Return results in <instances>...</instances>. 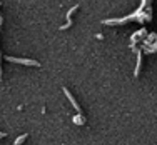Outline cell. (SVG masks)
Masks as SVG:
<instances>
[{
	"label": "cell",
	"instance_id": "52a82bcc",
	"mask_svg": "<svg viewBox=\"0 0 157 145\" xmlns=\"http://www.w3.org/2000/svg\"><path fill=\"white\" fill-rule=\"evenodd\" d=\"M3 137H5V133H3V132H0V139H3Z\"/></svg>",
	"mask_w": 157,
	"mask_h": 145
},
{
	"label": "cell",
	"instance_id": "3957f363",
	"mask_svg": "<svg viewBox=\"0 0 157 145\" xmlns=\"http://www.w3.org/2000/svg\"><path fill=\"white\" fill-rule=\"evenodd\" d=\"M78 9V3H75V7H72V9H70L69 10V13H67V24L65 25H63V27H60L62 28V30H67V28H69L70 27V25H72V13L74 12H75V10Z\"/></svg>",
	"mask_w": 157,
	"mask_h": 145
},
{
	"label": "cell",
	"instance_id": "277c9868",
	"mask_svg": "<svg viewBox=\"0 0 157 145\" xmlns=\"http://www.w3.org/2000/svg\"><path fill=\"white\" fill-rule=\"evenodd\" d=\"M140 65H142V54H139V62H137V67H136V77L140 72Z\"/></svg>",
	"mask_w": 157,
	"mask_h": 145
},
{
	"label": "cell",
	"instance_id": "6da1fadb",
	"mask_svg": "<svg viewBox=\"0 0 157 145\" xmlns=\"http://www.w3.org/2000/svg\"><path fill=\"white\" fill-rule=\"evenodd\" d=\"M7 62H15V64L22 65H32V67H40V64L37 60H30V58H15V57H5Z\"/></svg>",
	"mask_w": 157,
	"mask_h": 145
},
{
	"label": "cell",
	"instance_id": "5b68a950",
	"mask_svg": "<svg viewBox=\"0 0 157 145\" xmlns=\"http://www.w3.org/2000/svg\"><path fill=\"white\" fill-rule=\"evenodd\" d=\"M74 122H75V124H78V125H82V124H84V115L78 113L77 117H74Z\"/></svg>",
	"mask_w": 157,
	"mask_h": 145
},
{
	"label": "cell",
	"instance_id": "8992f818",
	"mask_svg": "<svg viewBox=\"0 0 157 145\" xmlns=\"http://www.w3.org/2000/svg\"><path fill=\"white\" fill-rule=\"evenodd\" d=\"M27 137H29L27 133H24V135H20V137H18V139L15 140V143H13V145H22V142H24V140L27 139Z\"/></svg>",
	"mask_w": 157,
	"mask_h": 145
},
{
	"label": "cell",
	"instance_id": "7a4b0ae2",
	"mask_svg": "<svg viewBox=\"0 0 157 145\" xmlns=\"http://www.w3.org/2000/svg\"><path fill=\"white\" fill-rule=\"evenodd\" d=\"M63 94H65V95H67V99H69V100H70V103H72V105H74V107H75V110H77V113H80V115H82V110H80V107H78V103H77V100H75V99H74V97H72V94H70V92H69V88H65V87H63Z\"/></svg>",
	"mask_w": 157,
	"mask_h": 145
}]
</instances>
